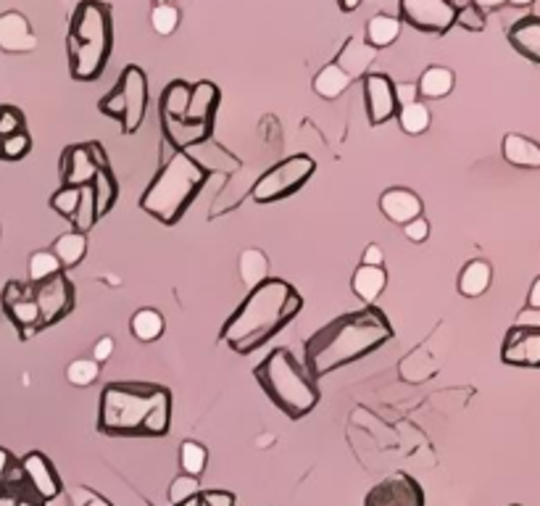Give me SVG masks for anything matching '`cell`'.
Masks as SVG:
<instances>
[{
    "instance_id": "12",
    "label": "cell",
    "mask_w": 540,
    "mask_h": 506,
    "mask_svg": "<svg viewBox=\"0 0 540 506\" xmlns=\"http://www.w3.org/2000/svg\"><path fill=\"white\" fill-rule=\"evenodd\" d=\"M32 290H35V304L40 309L42 330L75 312V285L64 272L32 285Z\"/></svg>"
},
{
    "instance_id": "16",
    "label": "cell",
    "mask_w": 540,
    "mask_h": 506,
    "mask_svg": "<svg viewBox=\"0 0 540 506\" xmlns=\"http://www.w3.org/2000/svg\"><path fill=\"white\" fill-rule=\"evenodd\" d=\"M501 359L511 367H540V330L511 327L503 338Z\"/></svg>"
},
{
    "instance_id": "50",
    "label": "cell",
    "mask_w": 540,
    "mask_h": 506,
    "mask_svg": "<svg viewBox=\"0 0 540 506\" xmlns=\"http://www.w3.org/2000/svg\"><path fill=\"white\" fill-rule=\"evenodd\" d=\"M420 90L417 84H395V101H398V109L401 106H409V103H417L420 98Z\"/></svg>"
},
{
    "instance_id": "30",
    "label": "cell",
    "mask_w": 540,
    "mask_h": 506,
    "mask_svg": "<svg viewBox=\"0 0 540 506\" xmlns=\"http://www.w3.org/2000/svg\"><path fill=\"white\" fill-rule=\"evenodd\" d=\"M90 188H93V198H95V214L101 219V217H106L114 209L116 198H119V182H116L114 172L111 169H101L93 177Z\"/></svg>"
},
{
    "instance_id": "6",
    "label": "cell",
    "mask_w": 540,
    "mask_h": 506,
    "mask_svg": "<svg viewBox=\"0 0 540 506\" xmlns=\"http://www.w3.org/2000/svg\"><path fill=\"white\" fill-rule=\"evenodd\" d=\"M206 177L208 172L193 156L174 154L151 180L148 191L140 198V209L161 225L172 227L182 219L195 195L200 193Z\"/></svg>"
},
{
    "instance_id": "45",
    "label": "cell",
    "mask_w": 540,
    "mask_h": 506,
    "mask_svg": "<svg viewBox=\"0 0 540 506\" xmlns=\"http://www.w3.org/2000/svg\"><path fill=\"white\" fill-rule=\"evenodd\" d=\"M403 235H406L412 243H425L427 237H429V222H427L425 217H420V219L403 225Z\"/></svg>"
},
{
    "instance_id": "36",
    "label": "cell",
    "mask_w": 540,
    "mask_h": 506,
    "mask_svg": "<svg viewBox=\"0 0 540 506\" xmlns=\"http://www.w3.org/2000/svg\"><path fill=\"white\" fill-rule=\"evenodd\" d=\"M208 465V451L195 443V440H188L182 443L180 448V467H182V475H190V477H198L203 469Z\"/></svg>"
},
{
    "instance_id": "35",
    "label": "cell",
    "mask_w": 540,
    "mask_h": 506,
    "mask_svg": "<svg viewBox=\"0 0 540 506\" xmlns=\"http://www.w3.org/2000/svg\"><path fill=\"white\" fill-rule=\"evenodd\" d=\"M98 222V214H95V198H93V188L84 185L82 193H79L77 211L72 214V225H75V233L84 235L90 233Z\"/></svg>"
},
{
    "instance_id": "1",
    "label": "cell",
    "mask_w": 540,
    "mask_h": 506,
    "mask_svg": "<svg viewBox=\"0 0 540 506\" xmlns=\"http://www.w3.org/2000/svg\"><path fill=\"white\" fill-rule=\"evenodd\" d=\"M393 338V324L383 309L364 306L346 312L316 330L304 346V367L314 380L353 364Z\"/></svg>"
},
{
    "instance_id": "18",
    "label": "cell",
    "mask_w": 540,
    "mask_h": 506,
    "mask_svg": "<svg viewBox=\"0 0 540 506\" xmlns=\"http://www.w3.org/2000/svg\"><path fill=\"white\" fill-rule=\"evenodd\" d=\"M375 58H377V50L369 48L367 40L353 35V38H348L346 42H343V48H341V53L335 56L332 64H335L350 82H356V79H364L369 75Z\"/></svg>"
},
{
    "instance_id": "49",
    "label": "cell",
    "mask_w": 540,
    "mask_h": 506,
    "mask_svg": "<svg viewBox=\"0 0 540 506\" xmlns=\"http://www.w3.org/2000/svg\"><path fill=\"white\" fill-rule=\"evenodd\" d=\"M200 496L208 506H235V493L230 491H200Z\"/></svg>"
},
{
    "instance_id": "11",
    "label": "cell",
    "mask_w": 540,
    "mask_h": 506,
    "mask_svg": "<svg viewBox=\"0 0 540 506\" xmlns=\"http://www.w3.org/2000/svg\"><path fill=\"white\" fill-rule=\"evenodd\" d=\"M0 304H3V312L8 314V319L13 322V327L19 330L22 341H30L32 335H38L40 330H42L32 282L30 285L16 282V280L5 282V288L0 293Z\"/></svg>"
},
{
    "instance_id": "44",
    "label": "cell",
    "mask_w": 540,
    "mask_h": 506,
    "mask_svg": "<svg viewBox=\"0 0 540 506\" xmlns=\"http://www.w3.org/2000/svg\"><path fill=\"white\" fill-rule=\"evenodd\" d=\"M24 132V114L16 106H0V140Z\"/></svg>"
},
{
    "instance_id": "29",
    "label": "cell",
    "mask_w": 540,
    "mask_h": 506,
    "mask_svg": "<svg viewBox=\"0 0 540 506\" xmlns=\"http://www.w3.org/2000/svg\"><path fill=\"white\" fill-rule=\"evenodd\" d=\"M454 84H456V77H454V72L448 67H429V69H425V75L420 77L417 90H420L422 98L438 101V98H446L454 90Z\"/></svg>"
},
{
    "instance_id": "53",
    "label": "cell",
    "mask_w": 540,
    "mask_h": 506,
    "mask_svg": "<svg viewBox=\"0 0 540 506\" xmlns=\"http://www.w3.org/2000/svg\"><path fill=\"white\" fill-rule=\"evenodd\" d=\"M527 306L530 309H538L540 312V277L533 282V288H530V296H527Z\"/></svg>"
},
{
    "instance_id": "48",
    "label": "cell",
    "mask_w": 540,
    "mask_h": 506,
    "mask_svg": "<svg viewBox=\"0 0 540 506\" xmlns=\"http://www.w3.org/2000/svg\"><path fill=\"white\" fill-rule=\"evenodd\" d=\"M114 338H109V335H103L98 343H95V349H93V361H98V364H103V361H109L111 356H114Z\"/></svg>"
},
{
    "instance_id": "38",
    "label": "cell",
    "mask_w": 540,
    "mask_h": 506,
    "mask_svg": "<svg viewBox=\"0 0 540 506\" xmlns=\"http://www.w3.org/2000/svg\"><path fill=\"white\" fill-rule=\"evenodd\" d=\"M56 274H61V264H58V259L53 256V251H38V253H32V259H30V282H32V285L45 282V280H50V277H56Z\"/></svg>"
},
{
    "instance_id": "31",
    "label": "cell",
    "mask_w": 540,
    "mask_h": 506,
    "mask_svg": "<svg viewBox=\"0 0 540 506\" xmlns=\"http://www.w3.org/2000/svg\"><path fill=\"white\" fill-rule=\"evenodd\" d=\"M87 253V237L79 233H64L53 243V256L58 259L61 270L77 267Z\"/></svg>"
},
{
    "instance_id": "37",
    "label": "cell",
    "mask_w": 540,
    "mask_h": 506,
    "mask_svg": "<svg viewBox=\"0 0 540 506\" xmlns=\"http://www.w3.org/2000/svg\"><path fill=\"white\" fill-rule=\"evenodd\" d=\"M101 375V364L93 361V359H75L69 367H66V380L75 386V388H87L98 380Z\"/></svg>"
},
{
    "instance_id": "13",
    "label": "cell",
    "mask_w": 540,
    "mask_h": 506,
    "mask_svg": "<svg viewBox=\"0 0 540 506\" xmlns=\"http://www.w3.org/2000/svg\"><path fill=\"white\" fill-rule=\"evenodd\" d=\"M364 506H425V491L412 475L393 472L367 493Z\"/></svg>"
},
{
    "instance_id": "33",
    "label": "cell",
    "mask_w": 540,
    "mask_h": 506,
    "mask_svg": "<svg viewBox=\"0 0 540 506\" xmlns=\"http://www.w3.org/2000/svg\"><path fill=\"white\" fill-rule=\"evenodd\" d=\"M129 330H132V335L137 341L151 343L155 338H161V333H164V316H161V312H155V309H140V312H135V316H132Z\"/></svg>"
},
{
    "instance_id": "3",
    "label": "cell",
    "mask_w": 540,
    "mask_h": 506,
    "mask_svg": "<svg viewBox=\"0 0 540 506\" xmlns=\"http://www.w3.org/2000/svg\"><path fill=\"white\" fill-rule=\"evenodd\" d=\"M172 428V393L158 383H109L98 430L114 438H164Z\"/></svg>"
},
{
    "instance_id": "52",
    "label": "cell",
    "mask_w": 540,
    "mask_h": 506,
    "mask_svg": "<svg viewBox=\"0 0 540 506\" xmlns=\"http://www.w3.org/2000/svg\"><path fill=\"white\" fill-rule=\"evenodd\" d=\"M514 327H530V330H540V312L538 309H525V312H519V319H517V324Z\"/></svg>"
},
{
    "instance_id": "46",
    "label": "cell",
    "mask_w": 540,
    "mask_h": 506,
    "mask_svg": "<svg viewBox=\"0 0 540 506\" xmlns=\"http://www.w3.org/2000/svg\"><path fill=\"white\" fill-rule=\"evenodd\" d=\"M72 499H75V506H114L111 502H106L103 496H98V493H93L87 488H77L72 493Z\"/></svg>"
},
{
    "instance_id": "55",
    "label": "cell",
    "mask_w": 540,
    "mask_h": 506,
    "mask_svg": "<svg viewBox=\"0 0 540 506\" xmlns=\"http://www.w3.org/2000/svg\"><path fill=\"white\" fill-rule=\"evenodd\" d=\"M359 5H361L359 0H353V3H341V11H356Z\"/></svg>"
},
{
    "instance_id": "17",
    "label": "cell",
    "mask_w": 540,
    "mask_h": 506,
    "mask_svg": "<svg viewBox=\"0 0 540 506\" xmlns=\"http://www.w3.org/2000/svg\"><path fill=\"white\" fill-rule=\"evenodd\" d=\"M38 48V35L19 11L0 13V50L5 53H32Z\"/></svg>"
},
{
    "instance_id": "40",
    "label": "cell",
    "mask_w": 540,
    "mask_h": 506,
    "mask_svg": "<svg viewBox=\"0 0 540 506\" xmlns=\"http://www.w3.org/2000/svg\"><path fill=\"white\" fill-rule=\"evenodd\" d=\"M200 491H203V488H200L198 477H190V475H180V477H174V480H172V485H169V502H172V506L185 504V502L195 499Z\"/></svg>"
},
{
    "instance_id": "9",
    "label": "cell",
    "mask_w": 540,
    "mask_h": 506,
    "mask_svg": "<svg viewBox=\"0 0 540 506\" xmlns=\"http://www.w3.org/2000/svg\"><path fill=\"white\" fill-rule=\"evenodd\" d=\"M398 19L427 35H446L456 24V3L451 0H401Z\"/></svg>"
},
{
    "instance_id": "24",
    "label": "cell",
    "mask_w": 540,
    "mask_h": 506,
    "mask_svg": "<svg viewBox=\"0 0 540 506\" xmlns=\"http://www.w3.org/2000/svg\"><path fill=\"white\" fill-rule=\"evenodd\" d=\"M190 90L193 84L185 82V79H174L164 87L161 93V101H158V117L169 119H182L188 111V103H190Z\"/></svg>"
},
{
    "instance_id": "43",
    "label": "cell",
    "mask_w": 540,
    "mask_h": 506,
    "mask_svg": "<svg viewBox=\"0 0 540 506\" xmlns=\"http://www.w3.org/2000/svg\"><path fill=\"white\" fill-rule=\"evenodd\" d=\"M79 193H82V188H61V191H56L53 198H50V209L58 211L61 217L72 219V214L77 211Z\"/></svg>"
},
{
    "instance_id": "41",
    "label": "cell",
    "mask_w": 540,
    "mask_h": 506,
    "mask_svg": "<svg viewBox=\"0 0 540 506\" xmlns=\"http://www.w3.org/2000/svg\"><path fill=\"white\" fill-rule=\"evenodd\" d=\"M30 151H32V138H30L27 129L0 140V158H5V161H19V158L27 156Z\"/></svg>"
},
{
    "instance_id": "42",
    "label": "cell",
    "mask_w": 540,
    "mask_h": 506,
    "mask_svg": "<svg viewBox=\"0 0 540 506\" xmlns=\"http://www.w3.org/2000/svg\"><path fill=\"white\" fill-rule=\"evenodd\" d=\"M456 24L466 32H482L485 30V11L477 3H464L456 5Z\"/></svg>"
},
{
    "instance_id": "54",
    "label": "cell",
    "mask_w": 540,
    "mask_h": 506,
    "mask_svg": "<svg viewBox=\"0 0 540 506\" xmlns=\"http://www.w3.org/2000/svg\"><path fill=\"white\" fill-rule=\"evenodd\" d=\"M180 506H208V504H206V502H203V496L198 493L195 499H190V502H185V504H180Z\"/></svg>"
},
{
    "instance_id": "27",
    "label": "cell",
    "mask_w": 540,
    "mask_h": 506,
    "mask_svg": "<svg viewBox=\"0 0 540 506\" xmlns=\"http://www.w3.org/2000/svg\"><path fill=\"white\" fill-rule=\"evenodd\" d=\"M401 35V19L398 16H390V13H375L369 22H367V45L375 48V50H383L390 48Z\"/></svg>"
},
{
    "instance_id": "5",
    "label": "cell",
    "mask_w": 540,
    "mask_h": 506,
    "mask_svg": "<svg viewBox=\"0 0 540 506\" xmlns=\"http://www.w3.org/2000/svg\"><path fill=\"white\" fill-rule=\"evenodd\" d=\"M256 383L270 395V401L290 420H304L319 404V388L290 349H274L253 369Z\"/></svg>"
},
{
    "instance_id": "22",
    "label": "cell",
    "mask_w": 540,
    "mask_h": 506,
    "mask_svg": "<svg viewBox=\"0 0 540 506\" xmlns=\"http://www.w3.org/2000/svg\"><path fill=\"white\" fill-rule=\"evenodd\" d=\"M506 38H509L511 48L519 56H525L533 64H540V16H522V19H517L509 27Z\"/></svg>"
},
{
    "instance_id": "26",
    "label": "cell",
    "mask_w": 540,
    "mask_h": 506,
    "mask_svg": "<svg viewBox=\"0 0 540 506\" xmlns=\"http://www.w3.org/2000/svg\"><path fill=\"white\" fill-rule=\"evenodd\" d=\"M491 280H493L491 264L485 259H474L459 274V293L466 296V298H477L491 288Z\"/></svg>"
},
{
    "instance_id": "25",
    "label": "cell",
    "mask_w": 540,
    "mask_h": 506,
    "mask_svg": "<svg viewBox=\"0 0 540 506\" xmlns=\"http://www.w3.org/2000/svg\"><path fill=\"white\" fill-rule=\"evenodd\" d=\"M385 285L387 272L383 267H364V264H361V267L353 272V280H350L353 293H356L361 301H367V304H372L377 296H383Z\"/></svg>"
},
{
    "instance_id": "23",
    "label": "cell",
    "mask_w": 540,
    "mask_h": 506,
    "mask_svg": "<svg viewBox=\"0 0 540 506\" xmlns=\"http://www.w3.org/2000/svg\"><path fill=\"white\" fill-rule=\"evenodd\" d=\"M503 158L519 169H540V146L525 135H506L503 138Z\"/></svg>"
},
{
    "instance_id": "51",
    "label": "cell",
    "mask_w": 540,
    "mask_h": 506,
    "mask_svg": "<svg viewBox=\"0 0 540 506\" xmlns=\"http://www.w3.org/2000/svg\"><path fill=\"white\" fill-rule=\"evenodd\" d=\"M383 262H385V253H383V248H380L377 243L367 245V251H364V259H361V264H364V267H383Z\"/></svg>"
},
{
    "instance_id": "14",
    "label": "cell",
    "mask_w": 540,
    "mask_h": 506,
    "mask_svg": "<svg viewBox=\"0 0 540 506\" xmlns=\"http://www.w3.org/2000/svg\"><path fill=\"white\" fill-rule=\"evenodd\" d=\"M19 467H22V475H24L30 491L38 496L42 504L58 499V493L64 491L58 472H56L53 462H50L45 454H40V451H30L27 457L19 459Z\"/></svg>"
},
{
    "instance_id": "32",
    "label": "cell",
    "mask_w": 540,
    "mask_h": 506,
    "mask_svg": "<svg viewBox=\"0 0 540 506\" xmlns=\"http://www.w3.org/2000/svg\"><path fill=\"white\" fill-rule=\"evenodd\" d=\"M348 87H350V79L330 61L316 77H314V90H316V95H322L324 101H335V98H341L343 93H346Z\"/></svg>"
},
{
    "instance_id": "10",
    "label": "cell",
    "mask_w": 540,
    "mask_h": 506,
    "mask_svg": "<svg viewBox=\"0 0 540 506\" xmlns=\"http://www.w3.org/2000/svg\"><path fill=\"white\" fill-rule=\"evenodd\" d=\"M101 169H109V158L101 143L69 146L61 154V188H84Z\"/></svg>"
},
{
    "instance_id": "15",
    "label": "cell",
    "mask_w": 540,
    "mask_h": 506,
    "mask_svg": "<svg viewBox=\"0 0 540 506\" xmlns=\"http://www.w3.org/2000/svg\"><path fill=\"white\" fill-rule=\"evenodd\" d=\"M364 103L369 124L380 127L393 117H398V101H395V84L387 75L369 72L364 77Z\"/></svg>"
},
{
    "instance_id": "20",
    "label": "cell",
    "mask_w": 540,
    "mask_h": 506,
    "mask_svg": "<svg viewBox=\"0 0 540 506\" xmlns=\"http://www.w3.org/2000/svg\"><path fill=\"white\" fill-rule=\"evenodd\" d=\"M161 129H164L166 143L174 148V154H185V148L200 146L211 138L214 124H190V121H182V119L161 117Z\"/></svg>"
},
{
    "instance_id": "2",
    "label": "cell",
    "mask_w": 540,
    "mask_h": 506,
    "mask_svg": "<svg viewBox=\"0 0 540 506\" xmlns=\"http://www.w3.org/2000/svg\"><path fill=\"white\" fill-rule=\"evenodd\" d=\"M301 309L304 298L298 296V290L279 277H270L267 282L253 288L248 298L235 309L219 338L235 353L248 356L267 346L270 338H274L285 324H290Z\"/></svg>"
},
{
    "instance_id": "39",
    "label": "cell",
    "mask_w": 540,
    "mask_h": 506,
    "mask_svg": "<svg viewBox=\"0 0 540 506\" xmlns=\"http://www.w3.org/2000/svg\"><path fill=\"white\" fill-rule=\"evenodd\" d=\"M151 24H154V30L158 35H172V32H177V27H180V8L177 5H172V3H155L154 11H151Z\"/></svg>"
},
{
    "instance_id": "19",
    "label": "cell",
    "mask_w": 540,
    "mask_h": 506,
    "mask_svg": "<svg viewBox=\"0 0 540 506\" xmlns=\"http://www.w3.org/2000/svg\"><path fill=\"white\" fill-rule=\"evenodd\" d=\"M422 198L412 193L409 188H387L385 193L380 195V211L385 214L393 225H409L414 219L422 217Z\"/></svg>"
},
{
    "instance_id": "21",
    "label": "cell",
    "mask_w": 540,
    "mask_h": 506,
    "mask_svg": "<svg viewBox=\"0 0 540 506\" xmlns=\"http://www.w3.org/2000/svg\"><path fill=\"white\" fill-rule=\"evenodd\" d=\"M219 101H222V93H219V87L214 82H208V79L195 82L193 90H190V103H188V111H185L182 121H190V124H214Z\"/></svg>"
},
{
    "instance_id": "56",
    "label": "cell",
    "mask_w": 540,
    "mask_h": 506,
    "mask_svg": "<svg viewBox=\"0 0 540 506\" xmlns=\"http://www.w3.org/2000/svg\"><path fill=\"white\" fill-rule=\"evenodd\" d=\"M511 506H519V504H511Z\"/></svg>"
},
{
    "instance_id": "28",
    "label": "cell",
    "mask_w": 540,
    "mask_h": 506,
    "mask_svg": "<svg viewBox=\"0 0 540 506\" xmlns=\"http://www.w3.org/2000/svg\"><path fill=\"white\" fill-rule=\"evenodd\" d=\"M240 280L251 290L270 280V259L259 248H245L240 253Z\"/></svg>"
},
{
    "instance_id": "34",
    "label": "cell",
    "mask_w": 540,
    "mask_h": 506,
    "mask_svg": "<svg viewBox=\"0 0 540 506\" xmlns=\"http://www.w3.org/2000/svg\"><path fill=\"white\" fill-rule=\"evenodd\" d=\"M429 121H432V114L422 101L398 109V124L406 135H422V132H427Z\"/></svg>"
},
{
    "instance_id": "47",
    "label": "cell",
    "mask_w": 540,
    "mask_h": 506,
    "mask_svg": "<svg viewBox=\"0 0 540 506\" xmlns=\"http://www.w3.org/2000/svg\"><path fill=\"white\" fill-rule=\"evenodd\" d=\"M16 469H19L16 457H13L8 448H3V446H0V485H3V483H8V480H11V475H13Z\"/></svg>"
},
{
    "instance_id": "7",
    "label": "cell",
    "mask_w": 540,
    "mask_h": 506,
    "mask_svg": "<svg viewBox=\"0 0 540 506\" xmlns=\"http://www.w3.org/2000/svg\"><path fill=\"white\" fill-rule=\"evenodd\" d=\"M101 114L116 119L127 135H135L143 127L146 109H148V77L140 67L129 64L116 84L98 101Z\"/></svg>"
},
{
    "instance_id": "8",
    "label": "cell",
    "mask_w": 540,
    "mask_h": 506,
    "mask_svg": "<svg viewBox=\"0 0 540 506\" xmlns=\"http://www.w3.org/2000/svg\"><path fill=\"white\" fill-rule=\"evenodd\" d=\"M314 172H316L314 158L306 156V154H296V156L274 164L270 172H264L253 182L251 198L256 203H277V200H282L288 195L298 193L309 182Z\"/></svg>"
},
{
    "instance_id": "4",
    "label": "cell",
    "mask_w": 540,
    "mask_h": 506,
    "mask_svg": "<svg viewBox=\"0 0 540 506\" xmlns=\"http://www.w3.org/2000/svg\"><path fill=\"white\" fill-rule=\"evenodd\" d=\"M111 50H114L111 5L98 0H82L72 13L66 38L72 77L77 82H95L103 75Z\"/></svg>"
}]
</instances>
